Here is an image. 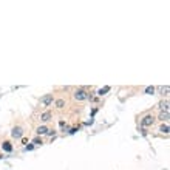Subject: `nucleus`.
Masks as SVG:
<instances>
[{
  "label": "nucleus",
  "instance_id": "nucleus-1",
  "mask_svg": "<svg viewBox=\"0 0 170 170\" xmlns=\"http://www.w3.org/2000/svg\"><path fill=\"white\" fill-rule=\"evenodd\" d=\"M156 122V116L153 114L152 111H147L144 114H141V116L138 118V124L141 128H145V127H152L153 124Z\"/></svg>",
  "mask_w": 170,
  "mask_h": 170
},
{
  "label": "nucleus",
  "instance_id": "nucleus-2",
  "mask_svg": "<svg viewBox=\"0 0 170 170\" xmlns=\"http://www.w3.org/2000/svg\"><path fill=\"white\" fill-rule=\"evenodd\" d=\"M87 95H88V91H87V87H78V88L73 90V99L76 102H84L87 101Z\"/></svg>",
  "mask_w": 170,
  "mask_h": 170
},
{
  "label": "nucleus",
  "instance_id": "nucleus-3",
  "mask_svg": "<svg viewBox=\"0 0 170 170\" xmlns=\"http://www.w3.org/2000/svg\"><path fill=\"white\" fill-rule=\"evenodd\" d=\"M54 99H56V96H54V93H48V95H43L40 99H39V102H40V105H42V108L43 110H48L51 105H53V102H54Z\"/></svg>",
  "mask_w": 170,
  "mask_h": 170
},
{
  "label": "nucleus",
  "instance_id": "nucleus-4",
  "mask_svg": "<svg viewBox=\"0 0 170 170\" xmlns=\"http://www.w3.org/2000/svg\"><path fill=\"white\" fill-rule=\"evenodd\" d=\"M53 116H54V113L48 108V110H43V111H40L39 114H37V121H39L40 124H45L47 125V122L53 121Z\"/></svg>",
  "mask_w": 170,
  "mask_h": 170
},
{
  "label": "nucleus",
  "instance_id": "nucleus-5",
  "mask_svg": "<svg viewBox=\"0 0 170 170\" xmlns=\"http://www.w3.org/2000/svg\"><path fill=\"white\" fill-rule=\"evenodd\" d=\"M25 136V128H23V125H20V124H17V125H14L13 128H11V138L13 139H22Z\"/></svg>",
  "mask_w": 170,
  "mask_h": 170
},
{
  "label": "nucleus",
  "instance_id": "nucleus-6",
  "mask_svg": "<svg viewBox=\"0 0 170 170\" xmlns=\"http://www.w3.org/2000/svg\"><path fill=\"white\" fill-rule=\"evenodd\" d=\"M54 108H56V110H59V111H63L65 108H67V99H65V97H56V99H54Z\"/></svg>",
  "mask_w": 170,
  "mask_h": 170
},
{
  "label": "nucleus",
  "instance_id": "nucleus-7",
  "mask_svg": "<svg viewBox=\"0 0 170 170\" xmlns=\"http://www.w3.org/2000/svg\"><path fill=\"white\" fill-rule=\"evenodd\" d=\"M48 130H50V127H48V125H45V124H40V125H37L36 127V135L37 136H45L47 133H48Z\"/></svg>",
  "mask_w": 170,
  "mask_h": 170
},
{
  "label": "nucleus",
  "instance_id": "nucleus-8",
  "mask_svg": "<svg viewBox=\"0 0 170 170\" xmlns=\"http://www.w3.org/2000/svg\"><path fill=\"white\" fill-rule=\"evenodd\" d=\"M169 118H170L169 111H159L156 116V121H159L161 124H169Z\"/></svg>",
  "mask_w": 170,
  "mask_h": 170
},
{
  "label": "nucleus",
  "instance_id": "nucleus-9",
  "mask_svg": "<svg viewBox=\"0 0 170 170\" xmlns=\"http://www.w3.org/2000/svg\"><path fill=\"white\" fill-rule=\"evenodd\" d=\"M169 107H170L169 99H161L158 102V110L159 111H169Z\"/></svg>",
  "mask_w": 170,
  "mask_h": 170
},
{
  "label": "nucleus",
  "instance_id": "nucleus-10",
  "mask_svg": "<svg viewBox=\"0 0 170 170\" xmlns=\"http://www.w3.org/2000/svg\"><path fill=\"white\" fill-rule=\"evenodd\" d=\"M2 150H3V152L11 153V152L14 150V145L11 144V141H3V142H2Z\"/></svg>",
  "mask_w": 170,
  "mask_h": 170
},
{
  "label": "nucleus",
  "instance_id": "nucleus-11",
  "mask_svg": "<svg viewBox=\"0 0 170 170\" xmlns=\"http://www.w3.org/2000/svg\"><path fill=\"white\" fill-rule=\"evenodd\" d=\"M158 91H159V95L164 97V99H169V85L158 87Z\"/></svg>",
  "mask_w": 170,
  "mask_h": 170
},
{
  "label": "nucleus",
  "instance_id": "nucleus-12",
  "mask_svg": "<svg viewBox=\"0 0 170 170\" xmlns=\"http://www.w3.org/2000/svg\"><path fill=\"white\" fill-rule=\"evenodd\" d=\"M158 131H161V135H166V136H169V131H170V128H169V124H159V128H158Z\"/></svg>",
  "mask_w": 170,
  "mask_h": 170
},
{
  "label": "nucleus",
  "instance_id": "nucleus-13",
  "mask_svg": "<svg viewBox=\"0 0 170 170\" xmlns=\"http://www.w3.org/2000/svg\"><path fill=\"white\" fill-rule=\"evenodd\" d=\"M43 142H45V141H43L42 136H36V138H32V142H31V144H34V145H42Z\"/></svg>",
  "mask_w": 170,
  "mask_h": 170
},
{
  "label": "nucleus",
  "instance_id": "nucleus-14",
  "mask_svg": "<svg viewBox=\"0 0 170 170\" xmlns=\"http://www.w3.org/2000/svg\"><path fill=\"white\" fill-rule=\"evenodd\" d=\"M110 90H111L110 87H104V88H101L99 91L96 93V95H97V97H101L102 95H105V93H108V91H110Z\"/></svg>",
  "mask_w": 170,
  "mask_h": 170
},
{
  "label": "nucleus",
  "instance_id": "nucleus-15",
  "mask_svg": "<svg viewBox=\"0 0 170 170\" xmlns=\"http://www.w3.org/2000/svg\"><path fill=\"white\" fill-rule=\"evenodd\" d=\"M144 93H145V95H155V93H156V88H155V87H147V88L144 90Z\"/></svg>",
  "mask_w": 170,
  "mask_h": 170
},
{
  "label": "nucleus",
  "instance_id": "nucleus-16",
  "mask_svg": "<svg viewBox=\"0 0 170 170\" xmlns=\"http://www.w3.org/2000/svg\"><path fill=\"white\" fill-rule=\"evenodd\" d=\"M34 147H36L34 144H30V145L26 144V145H25V150H26V152H30V150H34Z\"/></svg>",
  "mask_w": 170,
  "mask_h": 170
},
{
  "label": "nucleus",
  "instance_id": "nucleus-17",
  "mask_svg": "<svg viewBox=\"0 0 170 170\" xmlns=\"http://www.w3.org/2000/svg\"><path fill=\"white\" fill-rule=\"evenodd\" d=\"M56 131H57L56 128H50V130H48V133H47V135H48V136H54V135H56Z\"/></svg>",
  "mask_w": 170,
  "mask_h": 170
},
{
  "label": "nucleus",
  "instance_id": "nucleus-18",
  "mask_svg": "<svg viewBox=\"0 0 170 170\" xmlns=\"http://www.w3.org/2000/svg\"><path fill=\"white\" fill-rule=\"evenodd\" d=\"M26 142H28V138H25V136H23V138H22V144L26 145Z\"/></svg>",
  "mask_w": 170,
  "mask_h": 170
}]
</instances>
